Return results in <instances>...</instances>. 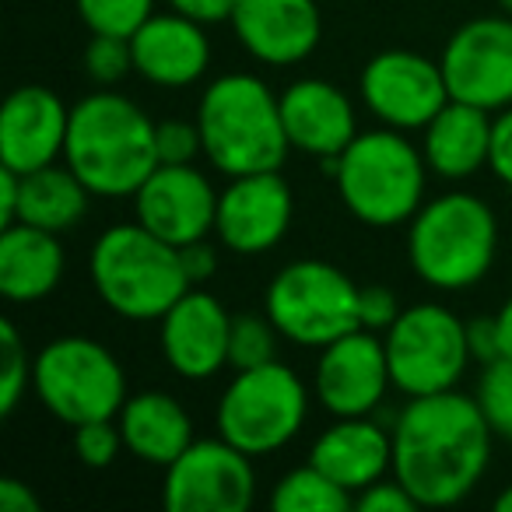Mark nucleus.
<instances>
[{"label": "nucleus", "mask_w": 512, "mask_h": 512, "mask_svg": "<svg viewBox=\"0 0 512 512\" xmlns=\"http://www.w3.org/2000/svg\"><path fill=\"white\" fill-rule=\"evenodd\" d=\"M491 425L460 390L411 397L393 421V477L421 509L460 505L491 463Z\"/></svg>", "instance_id": "obj_1"}, {"label": "nucleus", "mask_w": 512, "mask_h": 512, "mask_svg": "<svg viewBox=\"0 0 512 512\" xmlns=\"http://www.w3.org/2000/svg\"><path fill=\"white\" fill-rule=\"evenodd\" d=\"M64 162L95 197H134L158 169L155 120L120 92L85 95L71 109Z\"/></svg>", "instance_id": "obj_2"}, {"label": "nucleus", "mask_w": 512, "mask_h": 512, "mask_svg": "<svg viewBox=\"0 0 512 512\" xmlns=\"http://www.w3.org/2000/svg\"><path fill=\"white\" fill-rule=\"evenodd\" d=\"M204 155L221 176L281 169L292 151L281 123V95L256 74H225L197 102Z\"/></svg>", "instance_id": "obj_3"}, {"label": "nucleus", "mask_w": 512, "mask_h": 512, "mask_svg": "<svg viewBox=\"0 0 512 512\" xmlns=\"http://www.w3.org/2000/svg\"><path fill=\"white\" fill-rule=\"evenodd\" d=\"M498 256V218L477 193L449 190L425 200L407 221V264L439 292H467Z\"/></svg>", "instance_id": "obj_4"}, {"label": "nucleus", "mask_w": 512, "mask_h": 512, "mask_svg": "<svg viewBox=\"0 0 512 512\" xmlns=\"http://www.w3.org/2000/svg\"><path fill=\"white\" fill-rule=\"evenodd\" d=\"M95 295L116 316L134 323L162 320L179 295L190 288L179 260V246L158 239L141 221L109 225L88 256Z\"/></svg>", "instance_id": "obj_5"}, {"label": "nucleus", "mask_w": 512, "mask_h": 512, "mask_svg": "<svg viewBox=\"0 0 512 512\" xmlns=\"http://www.w3.org/2000/svg\"><path fill=\"white\" fill-rule=\"evenodd\" d=\"M337 193L351 218L372 228L407 225L425 204L428 165L404 130H365L344 148L334 172Z\"/></svg>", "instance_id": "obj_6"}, {"label": "nucleus", "mask_w": 512, "mask_h": 512, "mask_svg": "<svg viewBox=\"0 0 512 512\" xmlns=\"http://www.w3.org/2000/svg\"><path fill=\"white\" fill-rule=\"evenodd\" d=\"M32 390L39 404L64 425L116 418L127 393L120 358L95 337L67 334L43 344L32 358Z\"/></svg>", "instance_id": "obj_7"}, {"label": "nucleus", "mask_w": 512, "mask_h": 512, "mask_svg": "<svg viewBox=\"0 0 512 512\" xmlns=\"http://www.w3.org/2000/svg\"><path fill=\"white\" fill-rule=\"evenodd\" d=\"M309 414V390L285 362L242 369L225 386L214 411L221 439L249 456H267L285 449L302 432Z\"/></svg>", "instance_id": "obj_8"}, {"label": "nucleus", "mask_w": 512, "mask_h": 512, "mask_svg": "<svg viewBox=\"0 0 512 512\" xmlns=\"http://www.w3.org/2000/svg\"><path fill=\"white\" fill-rule=\"evenodd\" d=\"M362 288L327 260H295L271 278L264 313L281 337L299 348H327L330 341L358 330Z\"/></svg>", "instance_id": "obj_9"}, {"label": "nucleus", "mask_w": 512, "mask_h": 512, "mask_svg": "<svg viewBox=\"0 0 512 512\" xmlns=\"http://www.w3.org/2000/svg\"><path fill=\"white\" fill-rule=\"evenodd\" d=\"M390 358V379L404 397L456 390L474 362L467 344V323L442 302L407 306L383 337Z\"/></svg>", "instance_id": "obj_10"}, {"label": "nucleus", "mask_w": 512, "mask_h": 512, "mask_svg": "<svg viewBox=\"0 0 512 512\" xmlns=\"http://www.w3.org/2000/svg\"><path fill=\"white\" fill-rule=\"evenodd\" d=\"M256 498L253 456L228 439H193L165 467L162 505L169 512H246Z\"/></svg>", "instance_id": "obj_11"}, {"label": "nucleus", "mask_w": 512, "mask_h": 512, "mask_svg": "<svg viewBox=\"0 0 512 512\" xmlns=\"http://www.w3.org/2000/svg\"><path fill=\"white\" fill-rule=\"evenodd\" d=\"M449 99L470 102L488 113L512 106V18H470L449 36L439 57Z\"/></svg>", "instance_id": "obj_12"}, {"label": "nucleus", "mask_w": 512, "mask_h": 512, "mask_svg": "<svg viewBox=\"0 0 512 512\" xmlns=\"http://www.w3.org/2000/svg\"><path fill=\"white\" fill-rule=\"evenodd\" d=\"M358 88L365 109L393 130H425L449 102L442 64L414 50L376 53L365 64Z\"/></svg>", "instance_id": "obj_13"}, {"label": "nucleus", "mask_w": 512, "mask_h": 512, "mask_svg": "<svg viewBox=\"0 0 512 512\" xmlns=\"http://www.w3.org/2000/svg\"><path fill=\"white\" fill-rule=\"evenodd\" d=\"M390 386V358H386V344L383 337H376V330L358 327L320 348L313 372V397L334 418L376 414Z\"/></svg>", "instance_id": "obj_14"}, {"label": "nucleus", "mask_w": 512, "mask_h": 512, "mask_svg": "<svg viewBox=\"0 0 512 512\" xmlns=\"http://www.w3.org/2000/svg\"><path fill=\"white\" fill-rule=\"evenodd\" d=\"M295 197L281 169L232 176L218 193L214 235L228 253L256 256L274 249L292 228Z\"/></svg>", "instance_id": "obj_15"}, {"label": "nucleus", "mask_w": 512, "mask_h": 512, "mask_svg": "<svg viewBox=\"0 0 512 512\" xmlns=\"http://www.w3.org/2000/svg\"><path fill=\"white\" fill-rule=\"evenodd\" d=\"M130 200L134 218L172 246H190L214 232L218 190L197 165H158Z\"/></svg>", "instance_id": "obj_16"}, {"label": "nucleus", "mask_w": 512, "mask_h": 512, "mask_svg": "<svg viewBox=\"0 0 512 512\" xmlns=\"http://www.w3.org/2000/svg\"><path fill=\"white\" fill-rule=\"evenodd\" d=\"M158 341L169 369L183 379H211L228 365L232 313L204 288H186L176 306L158 320Z\"/></svg>", "instance_id": "obj_17"}, {"label": "nucleus", "mask_w": 512, "mask_h": 512, "mask_svg": "<svg viewBox=\"0 0 512 512\" xmlns=\"http://www.w3.org/2000/svg\"><path fill=\"white\" fill-rule=\"evenodd\" d=\"M228 25L249 57L271 67L302 64L323 39L316 0H235Z\"/></svg>", "instance_id": "obj_18"}, {"label": "nucleus", "mask_w": 512, "mask_h": 512, "mask_svg": "<svg viewBox=\"0 0 512 512\" xmlns=\"http://www.w3.org/2000/svg\"><path fill=\"white\" fill-rule=\"evenodd\" d=\"M71 109L46 85H22L8 95L0 113V165L36 172L64 158Z\"/></svg>", "instance_id": "obj_19"}, {"label": "nucleus", "mask_w": 512, "mask_h": 512, "mask_svg": "<svg viewBox=\"0 0 512 512\" xmlns=\"http://www.w3.org/2000/svg\"><path fill=\"white\" fill-rule=\"evenodd\" d=\"M281 123L292 151L316 162L344 155V148L358 137L351 99L323 78H299L281 92Z\"/></svg>", "instance_id": "obj_20"}, {"label": "nucleus", "mask_w": 512, "mask_h": 512, "mask_svg": "<svg viewBox=\"0 0 512 512\" xmlns=\"http://www.w3.org/2000/svg\"><path fill=\"white\" fill-rule=\"evenodd\" d=\"M130 50L134 71L158 88H190L211 67V39L204 36V25L179 11L151 15L130 36Z\"/></svg>", "instance_id": "obj_21"}, {"label": "nucleus", "mask_w": 512, "mask_h": 512, "mask_svg": "<svg viewBox=\"0 0 512 512\" xmlns=\"http://www.w3.org/2000/svg\"><path fill=\"white\" fill-rule=\"evenodd\" d=\"M309 463H316L344 491L358 495L369 484L393 474V432L379 425L372 414L337 418L334 425L316 435Z\"/></svg>", "instance_id": "obj_22"}, {"label": "nucleus", "mask_w": 512, "mask_h": 512, "mask_svg": "<svg viewBox=\"0 0 512 512\" xmlns=\"http://www.w3.org/2000/svg\"><path fill=\"white\" fill-rule=\"evenodd\" d=\"M491 113L470 102L449 99L435 120L421 130V155L432 176L446 183H463L488 165Z\"/></svg>", "instance_id": "obj_23"}, {"label": "nucleus", "mask_w": 512, "mask_h": 512, "mask_svg": "<svg viewBox=\"0 0 512 512\" xmlns=\"http://www.w3.org/2000/svg\"><path fill=\"white\" fill-rule=\"evenodd\" d=\"M64 267L67 253L60 235L25 221L0 228V295L8 302L29 306L53 295L64 278Z\"/></svg>", "instance_id": "obj_24"}, {"label": "nucleus", "mask_w": 512, "mask_h": 512, "mask_svg": "<svg viewBox=\"0 0 512 512\" xmlns=\"http://www.w3.org/2000/svg\"><path fill=\"white\" fill-rule=\"evenodd\" d=\"M116 425L123 432V446L148 467H169L190 449L193 421L186 407L165 390H141L123 400Z\"/></svg>", "instance_id": "obj_25"}, {"label": "nucleus", "mask_w": 512, "mask_h": 512, "mask_svg": "<svg viewBox=\"0 0 512 512\" xmlns=\"http://www.w3.org/2000/svg\"><path fill=\"white\" fill-rule=\"evenodd\" d=\"M95 193L74 176L67 162L43 165L22 176V200H18V221L46 228L53 235H67L85 221L88 200Z\"/></svg>", "instance_id": "obj_26"}, {"label": "nucleus", "mask_w": 512, "mask_h": 512, "mask_svg": "<svg viewBox=\"0 0 512 512\" xmlns=\"http://www.w3.org/2000/svg\"><path fill=\"white\" fill-rule=\"evenodd\" d=\"M351 505H355V495L330 481L316 463L288 470L271 491L274 512H348Z\"/></svg>", "instance_id": "obj_27"}, {"label": "nucleus", "mask_w": 512, "mask_h": 512, "mask_svg": "<svg viewBox=\"0 0 512 512\" xmlns=\"http://www.w3.org/2000/svg\"><path fill=\"white\" fill-rule=\"evenodd\" d=\"M278 341L281 330L267 313H235L232 334H228V365L242 372L278 362Z\"/></svg>", "instance_id": "obj_28"}, {"label": "nucleus", "mask_w": 512, "mask_h": 512, "mask_svg": "<svg viewBox=\"0 0 512 512\" xmlns=\"http://www.w3.org/2000/svg\"><path fill=\"white\" fill-rule=\"evenodd\" d=\"M74 8L81 22L92 29V36L130 39L155 15V0H74Z\"/></svg>", "instance_id": "obj_29"}, {"label": "nucleus", "mask_w": 512, "mask_h": 512, "mask_svg": "<svg viewBox=\"0 0 512 512\" xmlns=\"http://www.w3.org/2000/svg\"><path fill=\"white\" fill-rule=\"evenodd\" d=\"M32 386V362L22 334L11 320H0V414L11 418Z\"/></svg>", "instance_id": "obj_30"}, {"label": "nucleus", "mask_w": 512, "mask_h": 512, "mask_svg": "<svg viewBox=\"0 0 512 512\" xmlns=\"http://www.w3.org/2000/svg\"><path fill=\"white\" fill-rule=\"evenodd\" d=\"M477 407H481L484 421L491 425L495 439L512 442V358H495L484 365L481 379H477Z\"/></svg>", "instance_id": "obj_31"}, {"label": "nucleus", "mask_w": 512, "mask_h": 512, "mask_svg": "<svg viewBox=\"0 0 512 512\" xmlns=\"http://www.w3.org/2000/svg\"><path fill=\"white\" fill-rule=\"evenodd\" d=\"M71 446H74V456L78 463L92 470H106L116 463L123 446V432L116 425V418H95V421H85V425H74V435H71Z\"/></svg>", "instance_id": "obj_32"}, {"label": "nucleus", "mask_w": 512, "mask_h": 512, "mask_svg": "<svg viewBox=\"0 0 512 512\" xmlns=\"http://www.w3.org/2000/svg\"><path fill=\"white\" fill-rule=\"evenodd\" d=\"M85 64L88 78L95 85H116L134 71V50H130V39L123 36H92V43L85 46Z\"/></svg>", "instance_id": "obj_33"}, {"label": "nucleus", "mask_w": 512, "mask_h": 512, "mask_svg": "<svg viewBox=\"0 0 512 512\" xmlns=\"http://www.w3.org/2000/svg\"><path fill=\"white\" fill-rule=\"evenodd\" d=\"M158 165H193V158L204 155L200 127L190 120H162L155 123Z\"/></svg>", "instance_id": "obj_34"}, {"label": "nucleus", "mask_w": 512, "mask_h": 512, "mask_svg": "<svg viewBox=\"0 0 512 512\" xmlns=\"http://www.w3.org/2000/svg\"><path fill=\"white\" fill-rule=\"evenodd\" d=\"M355 505L362 512H411V509H421L418 498L397 481V477H383V481L369 484L365 491L355 495Z\"/></svg>", "instance_id": "obj_35"}, {"label": "nucleus", "mask_w": 512, "mask_h": 512, "mask_svg": "<svg viewBox=\"0 0 512 512\" xmlns=\"http://www.w3.org/2000/svg\"><path fill=\"white\" fill-rule=\"evenodd\" d=\"M400 313L404 309H400L397 295L386 285H365L358 292V323L365 330H390Z\"/></svg>", "instance_id": "obj_36"}, {"label": "nucleus", "mask_w": 512, "mask_h": 512, "mask_svg": "<svg viewBox=\"0 0 512 512\" xmlns=\"http://www.w3.org/2000/svg\"><path fill=\"white\" fill-rule=\"evenodd\" d=\"M488 169L498 183L512 186V106L498 109V116H491Z\"/></svg>", "instance_id": "obj_37"}, {"label": "nucleus", "mask_w": 512, "mask_h": 512, "mask_svg": "<svg viewBox=\"0 0 512 512\" xmlns=\"http://www.w3.org/2000/svg\"><path fill=\"white\" fill-rule=\"evenodd\" d=\"M179 260H183V274L190 281V288H200L214 278L218 271V253L207 239L190 242V246H179Z\"/></svg>", "instance_id": "obj_38"}, {"label": "nucleus", "mask_w": 512, "mask_h": 512, "mask_svg": "<svg viewBox=\"0 0 512 512\" xmlns=\"http://www.w3.org/2000/svg\"><path fill=\"white\" fill-rule=\"evenodd\" d=\"M467 344H470V355H474V362H481V365L502 358L495 316H477V320H470L467 323Z\"/></svg>", "instance_id": "obj_39"}, {"label": "nucleus", "mask_w": 512, "mask_h": 512, "mask_svg": "<svg viewBox=\"0 0 512 512\" xmlns=\"http://www.w3.org/2000/svg\"><path fill=\"white\" fill-rule=\"evenodd\" d=\"M169 8L193 18V22H200V25H218L232 18L235 0H169Z\"/></svg>", "instance_id": "obj_40"}, {"label": "nucleus", "mask_w": 512, "mask_h": 512, "mask_svg": "<svg viewBox=\"0 0 512 512\" xmlns=\"http://www.w3.org/2000/svg\"><path fill=\"white\" fill-rule=\"evenodd\" d=\"M39 495L18 477H0V512H39Z\"/></svg>", "instance_id": "obj_41"}, {"label": "nucleus", "mask_w": 512, "mask_h": 512, "mask_svg": "<svg viewBox=\"0 0 512 512\" xmlns=\"http://www.w3.org/2000/svg\"><path fill=\"white\" fill-rule=\"evenodd\" d=\"M18 200H22V172L0 165V228L18 221Z\"/></svg>", "instance_id": "obj_42"}, {"label": "nucleus", "mask_w": 512, "mask_h": 512, "mask_svg": "<svg viewBox=\"0 0 512 512\" xmlns=\"http://www.w3.org/2000/svg\"><path fill=\"white\" fill-rule=\"evenodd\" d=\"M495 327H498V348H502L505 358H512V295L495 313Z\"/></svg>", "instance_id": "obj_43"}, {"label": "nucleus", "mask_w": 512, "mask_h": 512, "mask_svg": "<svg viewBox=\"0 0 512 512\" xmlns=\"http://www.w3.org/2000/svg\"><path fill=\"white\" fill-rule=\"evenodd\" d=\"M495 509L498 512H512V484L505 491H498L495 495Z\"/></svg>", "instance_id": "obj_44"}, {"label": "nucleus", "mask_w": 512, "mask_h": 512, "mask_svg": "<svg viewBox=\"0 0 512 512\" xmlns=\"http://www.w3.org/2000/svg\"><path fill=\"white\" fill-rule=\"evenodd\" d=\"M498 8H502V15L512 18V0H498Z\"/></svg>", "instance_id": "obj_45"}]
</instances>
